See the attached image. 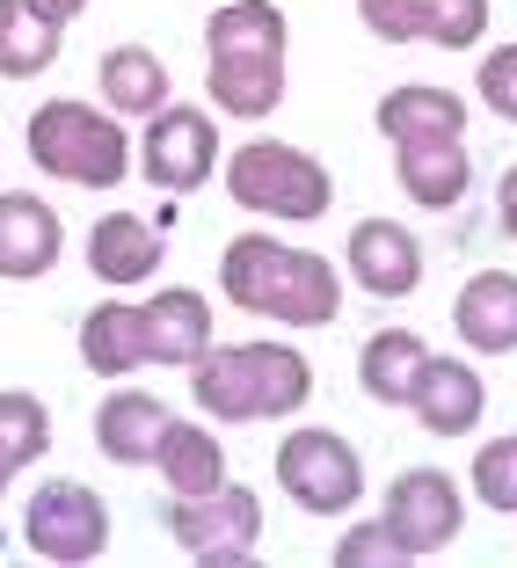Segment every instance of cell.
<instances>
[{"label": "cell", "instance_id": "obj_24", "mask_svg": "<svg viewBox=\"0 0 517 568\" xmlns=\"http://www.w3.org/2000/svg\"><path fill=\"white\" fill-rule=\"evenodd\" d=\"M59 37H67V22L37 16L30 0H0V73H8V81L51 73V59H59Z\"/></svg>", "mask_w": 517, "mask_h": 568}, {"label": "cell", "instance_id": "obj_34", "mask_svg": "<svg viewBox=\"0 0 517 568\" xmlns=\"http://www.w3.org/2000/svg\"><path fill=\"white\" fill-rule=\"evenodd\" d=\"M8 481H16V474H8V467H0V496H8Z\"/></svg>", "mask_w": 517, "mask_h": 568}, {"label": "cell", "instance_id": "obj_17", "mask_svg": "<svg viewBox=\"0 0 517 568\" xmlns=\"http://www.w3.org/2000/svg\"><path fill=\"white\" fill-rule=\"evenodd\" d=\"M153 474L168 481V496H212L219 481H226V452H219V437L204 430V423H168L161 445H153Z\"/></svg>", "mask_w": 517, "mask_h": 568}, {"label": "cell", "instance_id": "obj_1", "mask_svg": "<svg viewBox=\"0 0 517 568\" xmlns=\"http://www.w3.org/2000/svg\"><path fill=\"white\" fill-rule=\"evenodd\" d=\"M219 292L249 314H270L284 328H328L343 314V277L335 263L306 248H284V241H263V234H241L226 241L219 255Z\"/></svg>", "mask_w": 517, "mask_h": 568}, {"label": "cell", "instance_id": "obj_19", "mask_svg": "<svg viewBox=\"0 0 517 568\" xmlns=\"http://www.w3.org/2000/svg\"><path fill=\"white\" fill-rule=\"evenodd\" d=\"M219 118H270L284 102V59H241V51H219L204 67Z\"/></svg>", "mask_w": 517, "mask_h": 568}, {"label": "cell", "instance_id": "obj_25", "mask_svg": "<svg viewBox=\"0 0 517 568\" xmlns=\"http://www.w3.org/2000/svg\"><path fill=\"white\" fill-rule=\"evenodd\" d=\"M204 44L219 51H241V59H284V8L270 0H234V8H219L204 22Z\"/></svg>", "mask_w": 517, "mask_h": 568}, {"label": "cell", "instance_id": "obj_22", "mask_svg": "<svg viewBox=\"0 0 517 568\" xmlns=\"http://www.w3.org/2000/svg\"><path fill=\"white\" fill-rule=\"evenodd\" d=\"M423 365H430V351H423L416 328H379V335H365V351H357V386H365L372 402L401 408L416 394Z\"/></svg>", "mask_w": 517, "mask_h": 568}, {"label": "cell", "instance_id": "obj_3", "mask_svg": "<svg viewBox=\"0 0 517 568\" xmlns=\"http://www.w3.org/2000/svg\"><path fill=\"white\" fill-rule=\"evenodd\" d=\"M30 139V161L59 183H81V190H118L124 168H132V139L110 110H88L81 95H51L44 110H30L22 124Z\"/></svg>", "mask_w": 517, "mask_h": 568}, {"label": "cell", "instance_id": "obj_15", "mask_svg": "<svg viewBox=\"0 0 517 568\" xmlns=\"http://www.w3.org/2000/svg\"><path fill=\"white\" fill-rule=\"evenodd\" d=\"M394 183L423 204V212H452L467 197V146L459 139H416V146H394Z\"/></svg>", "mask_w": 517, "mask_h": 568}, {"label": "cell", "instance_id": "obj_4", "mask_svg": "<svg viewBox=\"0 0 517 568\" xmlns=\"http://www.w3.org/2000/svg\"><path fill=\"white\" fill-rule=\"evenodd\" d=\"M226 197H234L241 212L306 226V219H321L335 204V175L314 161V153L284 146V139H255V146L226 153Z\"/></svg>", "mask_w": 517, "mask_h": 568}, {"label": "cell", "instance_id": "obj_20", "mask_svg": "<svg viewBox=\"0 0 517 568\" xmlns=\"http://www.w3.org/2000/svg\"><path fill=\"white\" fill-rule=\"evenodd\" d=\"M379 124L394 146H416V139H459L467 132V102L452 95V88H394L379 95Z\"/></svg>", "mask_w": 517, "mask_h": 568}, {"label": "cell", "instance_id": "obj_10", "mask_svg": "<svg viewBox=\"0 0 517 568\" xmlns=\"http://www.w3.org/2000/svg\"><path fill=\"white\" fill-rule=\"evenodd\" d=\"M351 277L372 300H408L423 284V241L394 219H357L351 226Z\"/></svg>", "mask_w": 517, "mask_h": 568}, {"label": "cell", "instance_id": "obj_31", "mask_svg": "<svg viewBox=\"0 0 517 568\" xmlns=\"http://www.w3.org/2000/svg\"><path fill=\"white\" fill-rule=\"evenodd\" d=\"M357 16L379 44H416L423 37V0H357Z\"/></svg>", "mask_w": 517, "mask_h": 568}, {"label": "cell", "instance_id": "obj_30", "mask_svg": "<svg viewBox=\"0 0 517 568\" xmlns=\"http://www.w3.org/2000/svg\"><path fill=\"white\" fill-rule=\"evenodd\" d=\"M474 88H481V102L496 110L503 124H517V44H496L481 59V73H474Z\"/></svg>", "mask_w": 517, "mask_h": 568}, {"label": "cell", "instance_id": "obj_29", "mask_svg": "<svg viewBox=\"0 0 517 568\" xmlns=\"http://www.w3.org/2000/svg\"><path fill=\"white\" fill-rule=\"evenodd\" d=\"M372 561H379V568H401V561H408V554H401V539L386 532V518L379 525H351V532L335 539V568H372Z\"/></svg>", "mask_w": 517, "mask_h": 568}, {"label": "cell", "instance_id": "obj_11", "mask_svg": "<svg viewBox=\"0 0 517 568\" xmlns=\"http://www.w3.org/2000/svg\"><path fill=\"white\" fill-rule=\"evenodd\" d=\"M452 328H459L467 351L510 357L517 351V270H481V277L459 284V300H452Z\"/></svg>", "mask_w": 517, "mask_h": 568}, {"label": "cell", "instance_id": "obj_8", "mask_svg": "<svg viewBox=\"0 0 517 568\" xmlns=\"http://www.w3.org/2000/svg\"><path fill=\"white\" fill-rule=\"evenodd\" d=\"M22 539H30V554H44V561H95L102 547H110V510H102V496L88 481H44L30 496V518H22Z\"/></svg>", "mask_w": 517, "mask_h": 568}, {"label": "cell", "instance_id": "obj_13", "mask_svg": "<svg viewBox=\"0 0 517 568\" xmlns=\"http://www.w3.org/2000/svg\"><path fill=\"white\" fill-rule=\"evenodd\" d=\"M408 408H416V423L430 437H467L481 423V372L459 365V357H430L416 394H408Z\"/></svg>", "mask_w": 517, "mask_h": 568}, {"label": "cell", "instance_id": "obj_5", "mask_svg": "<svg viewBox=\"0 0 517 568\" xmlns=\"http://www.w3.org/2000/svg\"><path fill=\"white\" fill-rule=\"evenodd\" d=\"M277 488L300 510H314V518H343V510H357V496H365V459H357L351 437L335 430H292L277 445Z\"/></svg>", "mask_w": 517, "mask_h": 568}, {"label": "cell", "instance_id": "obj_9", "mask_svg": "<svg viewBox=\"0 0 517 568\" xmlns=\"http://www.w3.org/2000/svg\"><path fill=\"white\" fill-rule=\"evenodd\" d=\"M219 168V124L204 110H183V102H168L146 118V183L161 190H197L204 175Z\"/></svg>", "mask_w": 517, "mask_h": 568}, {"label": "cell", "instance_id": "obj_14", "mask_svg": "<svg viewBox=\"0 0 517 568\" xmlns=\"http://www.w3.org/2000/svg\"><path fill=\"white\" fill-rule=\"evenodd\" d=\"M88 270L102 284H146L161 270V226H146L139 212H110L88 226Z\"/></svg>", "mask_w": 517, "mask_h": 568}, {"label": "cell", "instance_id": "obj_33", "mask_svg": "<svg viewBox=\"0 0 517 568\" xmlns=\"http://www.w3.org/2000/svg\"><path fill=\"white\" fill-rule=\"evenodd\" d=\"M30 8H37V16H51V22H73L88 0H30Z\"/></svg>", "mask_w": 517, "mask_h": 568}, {"label": "cell", "instance_id": "obj_7", "mask_svg": "<svg viewBox=\"0 0 517 568\" xmlns=\"http://www.w3.org/2000/svg\"><path fill=\"white\" fill-rule=\"evenodd\" d=\"M386 532L401 539L408 561H430V554H445L452 539L467 532V496L452 488V474L408 467V474H394V488H386Z\"/></svg>", "mask_w": 517, "mask_h": 568}, {"label": "cell", "instance_id": "obj_6", "mask_svg": "<svg viewBox=\"0 0 517 568\" xmlns=\"http://www.w3.org/2000/svg\"><path fill=\"white\" fill-rule=\"evenodd\" d=\"M161 525L175 532V547H183L190 561L234 568V561H249L255 539H263V503H255V488L219 481L212 496H168Z\"/></svg>", "mask_w": 517, "mask_h": 568}, {"label": "cell", "instance_id": "obj_16", "mask_svg": "<svg viewBox=\"0 0 517 568\" xmlns=\"http://www.w3.org/2000/svg\"><path fill=\"white\" fill-rule=\"evenodd\" d=\"M168 423L175 416H168L153 394L118 386V394L95 408V445H102V459H118V467H153V445H161Z\"/></svg>", "mask_w": 517, "mask_h": 568}, {"label": "cell", "instance_id": "obj_32", "mask_svg": "<svg viewBox=\"0 0 517 568\" xmlns=\"http://www.w3.org/2000/svg\"><path fill=\"white\" fill-rule=\"evenodd\" d=\"M496 219H503V234L517 241V168H503V183H496Z\"/></svg>", "mask_w": 517, "mask_h": 568}, {"label": "cell", "instance_id": "obj_27", "mask_svg": "<svg viewBox=\"0 0 517 568\" xmlns=\"http://www.w3.org/2000/svg\"><path fill=\"white\" fill-rule=\"evenodd\" d=\"M488 30V0H423V37L437 51H474Z\"/></svg>", "mask_w": 517, "mask_h": 568}, {"label": "cell", "instance_id": "obj_12", "mask_svg": "<svg viewBox=\"0 0 517 568\" xmlns=\"http://www.w3.org/2000/svg\"><path fill=\"white\" fill-rule=\"evenodd\" d=\"M59 248H67L59 212L30 190H8L0 197V277H44L59 263Z\"/></svg>", "mask_w": 517, "mask_h": 568}, {"label": "cell", "instance_id": "obj_18", "mask_svg": "<svg viewBox=\"0 0 517 568\" xmlns=\"http://www.w3.org/2000/svg\"><path fill=\"white\" fill-rule=\"evenodd\" d=\"M212 351V306L197 300V292H161V300H146V357L153 365H197V357Z\"/></svg>", "mask_w": 517, "mask_h": 568}, {"label": "cell", "instance_id": "obj_26", "mask_svg": "<svg viewBox=\"0 0 517 568\" xmlns=\"http://www.w3.org/2000/svg\"><path fill=\"white\" fill-rule=\"evenodd\" d=\"M44 445H51L44 402H37V394H0V467H8V474L37 467V459H44Z\"/></svg>", "mask_w": 517, "mask_h": 568}, {"label": "cell", "instance_id": "obj_23", "mask_svg": "<svg viewBox=\"0 0 517 568\" xmlns=\"http://www.w3.org/2000/svg\"><path fill=\"white\" fill-rule=\"evenodd\" d=\"M102 102H110L118 118H153V110H168V67L146 44L102 51Z\"/></svg>", "mask_w": 517, "mask_h": 568}, {"label": "cell", "instance_id": "obj_28", "mask_svg": "<svg viewBox=\"0 0 517 568\" xmlns=\"http://www.w3.org/2000/svg\"><path fill=\"white\" fill-rule=\"evenodd\" d=\"M474 496L503 518H517V437H496L474 452Z\"/></svg>", "mask_w": 517, "mask_h": 568}, {"label": "cell", "instance_id": "obj_2", "mask_svg": "<svg viewBox=\"0 0 517 568\" xmlns=\"http://www.w3.org/2000/svg\"><path fill=\"white\" fill-rule=\"evenodd\" d=\"M190 394L219 423H263V416H300L314 394V365L292 343H226L190 365Z\"/></svg>", "mask_w": 517, "mask_h": 568}, {"label": "cell", "instance_id": "obj_21", "mask_svg": "<svg viewBox=\"0 0 517 568\" xmlns=\"http://www.w3.org/2000/svg\"><path fill=\"white\" fill-rule=\"evenodd\" d=\"M81 357H88V372H102V379H124L132 365H146V306L102 300L95 314L81 321Z\"/></svg>", "mask_w": 517, "mask_h": 568}]
</instances>
